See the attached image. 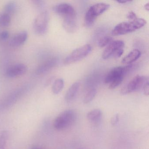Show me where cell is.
Listing matches in <instances>:
<instances>
[{
	"label": "cell",
	"mask_w": 149,
	"mask_h": 149,
	"mask_svg": "<svg viewBox=\"0 0 149 149\" xmlns=\"http://www.w3.org/2000/svg\"><path fill=\"white\" fill-rule=\"evenodd\" d=\"M146 23L145 20L138 18L130 21L121 22L115 26L112 30L111 34L116 36L129 33L141 28Z\"/></svg>",
	"instance_id": "6da1fadb"
},
{
	"label": "cell",
	"mask_w": 149,
	"mask_h": 149,
	"mask_svg": "<svg viewBox=\"0 0 149 149\" xmlns=\"http://www.w3.org/2000/svg\"><path fill=\"white\" fill-rule=\"evenodd\" d=\"M77 118L76 112L74 110L69 109L60 113L55 119L54 126L58 130H65L72 126Z\"/></svg>",
	"instance_id": "7a4b0ae2"
},
{
	"label": "cell",
	"mask_w": 149,
	"mask_h": 149,
	"mask_svg": "<svg viewBox=\"0 0 149 149\" xmlns=\"http://www.w3.org/2000/svg\"><path fill=\"white\" fill-rule=\"evenodd\" d=\"M110 6L104 3H97L89 8L84 17V25L87 27H91L94 25L97 16L107 11Z\"/></svg>",
	"instance_id": "3957f363"
},
{
	"label": "cell",
	"mask_w": 149,
	"mask_h": 149,
	"mask_svg": "<svg viewBox=\"0 0 149 149\" xmlns=\"http://www.w3.org/2000/svg\"><path fill=\"white\" fill-rule=\"evenodd\" d=\"M147 82H149L147 77L138 75L121 89L120 93L122 95H125L137 91L142 89Z\"/></svg>",
	"instance_id": "277c9868"
},
{
	"label": "cell",
	"mask_w": 149,
	"mask_h": 149,
	"mask_svg": "<svg viewBox=\"0 0 149 149\" xmlns=\"http://www.w3.org/2000/svg\"><path fill=\"white\" fill-rule=\"evenodd\" d=\"M91 50L92 47L89 44H86L78 48L65 58L64 63L69 64L79 61L88 55Z\"/></svg>",
	"instance_id": "5b68a950"
},
{
	"label": "cell",
	"mask_w": 149,
	"mask_h": 149,
	"mask_svg": "<svg viewBox=\"0 0 149 149\" xmlns=\"http://www.w3.org/2000/svg\"><path fill=\"white\" fill-rule=\"evenodd\" d=\"M49 16L47 11L40 12L35 19L33 25L34 30L37 34L42 35L47 32L48 27Z\"/></svg>",
	"instance_id": "8992f818"
},
{
	"label": "cell",
	"mask_w": 149,
	"mask_h": 149,
	"mask_svg": "<svg viewBox=\"0 0 149 149\" xmlns=\"http://www.w3.org/2000/svg\"><path fill=\"white\" fill-rule=\"evenodd\" d=\"M53 10L55 13L62 16L63 18L75 17L76 15L75 10L71 5L67 3H61L56 5Z\"/></svg>",
	"instance_id": "52a82bcc"
},
{
	"label": "cell",
	"mask_w": 149,
	"mask_h": 149,
	"mask_svg": "<svg viewBox=\"0 0 149 149\" xmlns=\"http://www.w3.org/2000/svg\"><path fill=\"white\" fill-rule=\"evenodd\" d=\"M124 45V42L123 41H111L104 50L102 55V58L104 59H107L111 56H115L119 49L123 48Z\"/></svg>",
	"instance_id": "ba28073f"
},
{
	"label": "cell",
	"mask_w": 149,
	"mask_h": 149,
	"mask_svg": "<svg viewBox=\"0 0 149 149\" xmlns=\"http://www.w3.org/2000/svg\"><path fill=\"white\" fill-rule=\"evenodd\" d=\"M132 66H125V67H117L113 68L107 74L104 79V82L106 84L110 83L112 81L118 77H124L125 73L128 70L130 69Z\"/></svg>",
	"instance_id": "9c48e42d"
},
{
	"label": "cell",
	"mask_w": 149,
	"mask_h": 149,
	"mask_svg": "<svg viewBox=\"0 0 149 149\" xmlns=\"http://www.w3.org/2000/svg\"><path fill=\"white\" fill-rule=\"evenodd\" d=\"M27 70L26 65L23 63H18L9 67L6 70V75L9 78H14L26 74Z\"/></svg>",
	"instance_id": "30bf717a"
},
{
	"label": "cell",
	"mask_w": 149,
	"mask_h": 149,
	"mask_svg": "<svg viewBox=\"0 0 149 149\" xmlns=\"http://www.w3.org/2000/svg\"><path fill=\"white\" fill-rule=\"evenodd\" d=\"M28 34L26 31H22L15 34L9 42V45L17 47L23 45L27 40Z\"/></svg>",
	"instance_id": "8fae6325"
},
{
	"label": "cell",
	"mask_w": 149,
	"mask_h": 149,
	"mask_svg": "<svg viewBox=\"0 0 149 149\" xmlns=\"http://www.w3.org/2000/svg\"><path fill=\"white\" fill-rule=\"evenodd\" d=\"M22 90H18L10 94L9 96L6 97L5 99L0 102V108L1 109H6L10 107L14 104L18 99H19L21 94Z\"/></svg>",
	"instance_id": "7c38bea8"
},
{
	"label": "cell",
	"mask_w": 149,
	"mask_h": 149,
	"mask_svg": "<svg viewBox=\"0 0 149 149\" xmlns=\"http://www.w3.org/2000/svg\"><path fill=\"white\" fill-rule=\"evenodd\" d=\"M57 63V59L56 58L49 59L41 64L36 69V74L41 75L45 74L54 67Z\"/></svg>",
	"instance_id": "4fadbf2b"
},
{
	"label": "cell",
	"mask_w": 149,
	"mask_h": 149,
	"mask_svg": "<svg viewBox=\"0 0 149 149\" xmlns=\"http://www.w3.org/2000/svg\"><path fill=\"white\" fill-rule=\"evenodd\" d=\"M80 88V84L76 82L69 88L65 95V100L67 103L73 102L76 97Z\"/></svg>",
	"instance_id": "5bb4252c"
},
{
	"label": "cell",
	"mask_w": 149,
	"mask_h": 149,
	"mask_svg": "<svg viewBox=\"0 0 149 149\" xmlns=\"http://www.w3.org/2000/svg\"><path fill=\"white\" fill-rule=\"evenodd\" d=\"M76 19V16L63 18V26L67 32L73 33L76 31L77 25Z\"/></svg>",
	"instance_id": "9a60e30c"
},
{
	"label": "cell",
	"mask_w": 149,
	"mask_h": 149,
	"mask_svg": "<svg viewBox=\"0 0 149 149\" xmlns=\"http://www.w3.org/2000/svg\"><path fill=\"white\" fill-rule=\"evenodd\" d=\"M141 54V52L138 49H133L123 58L122 61V63L124 64H130L132 63L139 58Z\"/></svg>",
	"instance_id": "2e32d148"
},
{
	"label": "cell",
	"mask_w": 149,
	"mask_h": 149,
	"mask_svg": "<svg viewBox=\"0 0 149 149\" xmlns=\"http://www.w3.org/2000/svg\"><path fill=\"white\" fill-rule=\"evenodd\" d=\"M102 112L99 109H95L88 112L87 118L91 122H97L102 118Z\"/></svg>",
	"instance_id": "e0dca14e"
},
{
	"label": "cell",
	"mask_w": 149,
	"mask_h": 149,
	"mask_svg": "<svg viewBox=\"0 0 149 149\" xmlns=\"http://www.w3.org/2000/svg\"><path fill=\"white\" fill-rule=\"evenodd\" d=\"M64 87V81L62 79L59 78L54 82L52 86V91L54 94L57 95L62 90Z\"/></svg>",
	"instance_id": "ac0fdd59"
},
{
	"label": "cell",
	"mask_w": 149,
	"mask_h": 149,
	"mask_svg": "<svg viewBox=\"0 0 149 149\" xmlns=\"http://www.w3.org/2000/svg\"><path fill=\"white\" fill-rule=\"evenodd\" d=\"M11 20V16L8 14L4 12L0 13V26H8L10 25Z\"/></svg>",
	"instance_id": "d6986e66"
},
{
	"label": "cell",
	"mask_w": 149,
	"mask_h": 149,
	"mask_svg": "<svg viewBox=\"0 0 149 149\" xmlns=\"http://www.w3.org/2000/svg\"><path fill=\"white\" fill-rule=\"evenodd\" d=\"M97 94V90L95 88H92L89 90L84 98L83 102L84 104L91 102L94 99Z\"/></svg>",
	"instance_id": "ffe728a7"
},
{
	"label": "cell",
	"mask_w": 149,
	"mask_h": 149,
	"mask_svg": "<svg viewBox=\"0 0 149 149\" xmlns=\"http://www.w3.org/2000/svg\"><path fill=\"white\" fill-rule=\"evenodd\" d=\"M17 9V5L14 1L8 2L4 7V13L8 14L9 15L14 13Z\"/></svg>",
	"instance_id": "44dd1931"
},
{
	"label": "cell",
	"mask_w": 149,
	"mask_h": 149,
	"mask_svg": "<svg viewBox=\"0 0 149 149\" xmlns=\"http://www.w3.org/2000/svg\"><path fill=\"white\" fill-rule=\"evenodd\" d=\"M8 137L7 131L3 130L0 133V149H6Z\"/></svg>",
	"instance_id": "7402d4cb"
},
{
	"label": "cell",
	"mask_w": 149,
	"mask_h": 149,
	"mask_svg": "<svg viewBox=\"0 0 149 149\" xmlns=\"http://www.w3.org/2000/svg\"><path fill=\"white\" fill-rule=\"evenodd\" d=\"M112 39L110 36H106L102 37L98 41V46L100 47H103L106 45H109Z\"/></svg>",
	"instance_id": "603a6c76"
},
{
	"label": "cell",
	"mask_w": 149,
	"mask_h": 149,
	"mask_svg": "<svg viewBox=\"0 0 149 149\" xmlns=\"http://www.w3.org/2000/svg\"><path fill=\"white\" fill-rule=\"evenodd\" d=\"M123 78L124 77H118V78L112 81L110 83L109 88L110 89H113L116 88V87H118L122 83Z\"/></svg>",
	"instance_id": "cb8c5ba5"
},
{
	"label": "cell",
	"mask_w": 149,
	"mask_h": 149,
	"mask_svg": "<svg viewBox=\"0 0 149 149\" xmlns=\"http://www.w3.org/2000/svg\"><path fill=\"white\" fill-rule=\"evenodd\" d=\"M9 32L6 30L2 31L0 33V40L2 41L6 40L9 38Z\"/></svg>",
	"instance_id": "d4e9b609"
},
{
	"label": "cell",
	"mask_w": 149,
	"mask_h": 149,
	"mask_svg": "<svg viewBox=\"0 0 149 149\" xmlns=\"http://www.w3.org/2000/svg\"><path fill=\"white\" fill-rule=\"evenodd\" d=\"M34 4L37 7V8L40 10H42V11H46V10H43V8H44L45 4L43 1H33Z\"/></svg>",
	"instance_id": "484cf974"
},
{
	"label": "cell",
	"mask_w": 149,
	"mask_h": 149,
	"mask_svg": "<svg viewBox=\"0 0 149 149\" xmlns=\"http://www.w3.org/2000/svg\"><path fill=\"white\" fill-rule=\"evenodd\" d=\"M119 118L118 114H116L112 116L111 120V123L112 125H115L118 123L119 121Z\"/></svg>",
	"instance_id": "4316f807"
},
{
	"label": "cell",
	"mask_w": 149,
	"mask_h": 149,
	"mask_svg": "<svg viewBox=\"0 0 149 149\" xmlns=\"http://www.w3.org/2000/svg\"><path fill=\"white\" fill-rule=\"evenodd\" d=\"M127 18L132 20H133L135 19H136L137 17L136 14L134 12L131 11V12H129L127 14Z\"/></svg>",
	"instance_id": "83f0119b"
},
{
	"label": "cell",
	"mask_w": 149,
	"mask_h": 149,
	"mask_svg": "<svg viewBox=\"0 0 149 149\" xmlns=\"http://www.w3.org/2000/svg\"><path fill=\"white\" fill-rule=\"evenodd\" d=\"M149 82L145 84L144 86L143 87V90L144 93L146 95L148 96L149 95Z\"/></svg>",
	"instance_id": "f1b7e54d"
},
{
	"label": "cell",
	"mask_w": 149,
	"mask_h": 149,
	"mask_svg": "<svg viewBox=\"0 0 149 149\" xmlns=\"http://www.w3.org/2000/svg\"><path fill=\"white\" fill-rule=\"evenodd\" d=\"M124 50L123 49H119L117 53L116 54V55L115 56V57H117V58H118V57H120L121 56L123 55V54Z\"/></svg>",
	"instance_id": "f546056e"
},
{
	"label": "cell",
	"mask_w": 149,
	"mask_h": 149,
	"mask_svg": "<svg viewBox=\"0 0 149 149\" xmlns=\"http://www.w3.org/2000/svg\"><path fill=\"white\" fill-rule=\"evenodd\" d=\"M128 1H126V0H120V1H118L117 2L118 3H121V4H124V3H126L128 2Z\"/></svg>",
	"instance_id": "4dcf8cb0"
},
{
	"label": "cell",
	"mask_w": 149,
	"mask_h": 149,
	"mask_svg": "<svg viewBox=\"0 0 149 149\" xmlns=\"http://www.w3.org/2000/svg\"><path fill=\"white\" fill-rule=\"evenodd\" d=\"M145 8L146 9L147 11H149V3H147V4H146L144 6Z\"/></svg>",
	"instance_id": "1f68e13d"
},
{
	"label": "cell",
	"mask_w": 149,
	"mask_h": 149,
	"mask_svg": "<svg viewBox=\"0 0 149 149\" xmlns=\"http://www.w3.org/2000/svg\"><path fill=\"white\" fill-rule=\"evenodd\" d=\"M39 149V148H33V149Z\"/></svg>",
	"instance_id": "d6a6232c"
},
{
	"label": "cell",
	"mask_w": 149,
	"mask_h": 149,
	"mask_svg": "<svg viewBox=\"0 0 149 149\" xmlns=\"http://www.w3.org/2000/svg\"><path fill=\"white\" fill-rule=\"evenodd\" d=\"M84 149V148H80V149Z\"/></svg>",
	"instance_id": "836d02e7"
}]
</instances>
